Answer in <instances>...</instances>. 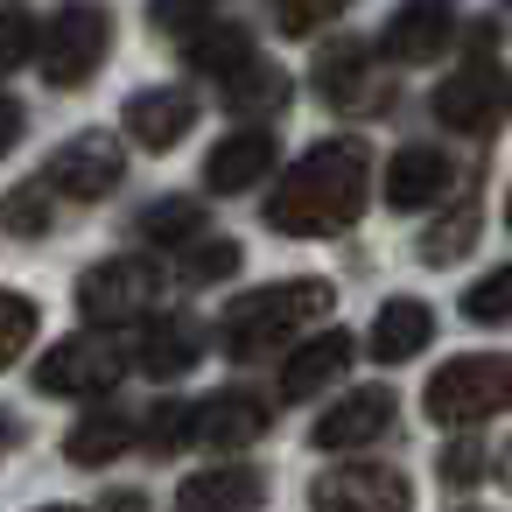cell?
Returning <instances> with one entry per match:
<instances>
[{
	"label": "cell",
	"mask_w": 512,
	"mask_h": 512,
	"mask_svg": "<svg viewBox=\"0 0 512 512\" xmlns=\"http://www.w3.org/2000/svg\"><path fill=\"white\" fill-rule=\"evenodd\" d=\"M505 407H512V351L449 358L421 393V414L442 421V428H463V421H484V414H505Z\"/></svg>",
	"instance_id": "3"
},
{
	"label": "cell",
	"mask_w": 512,
	"mask_h": 512,
	"mask_svg": "<svg viewBox=\"0 0 512 512\" xmlns=\"http://www.w3.org/2000/svg\"><path fill=\"white\" fill-rule=\"evenodd\" d=\"M365 183H372L365 141H316V148L288 169V183L267 197V225L288 232V239L344 232V225L365 211Z\"/></svg>",
	"instance_id": "1"
},
{
	"label": "cell",
	"mask_w": 512,
	"mask_h": 512,
	"mask_svg": "<svg viewBox=\"0 0 512 512\" xmlns=\"http://www.w3.org/2000/svg\"><path fill=\"white\" fill-rule=\"evenodd\" d=\"M22 127H29V120H22V106H15L8 92H0V155H8V148L22 141Z\"/></svg>",
	"instance_id": "35"
},
{
	"label": "cell",
	"mask_w": 512,
	"mask_h": 512,
	"mask_svg": "<svg viewBox=\"0 0 512 512\" xmlns=\"http://www.w3.org/2000/svg\"><path fill=\"white\" fill-rule=\"evenodd\" d=\"M477 463H484V449H477V442H449V449H442V484H449V491L477 484Z\"/></svg>",
	"instance_id": "33"
},
{
	"label": "cell",
	"mask_w": 512,
	"mask_h": 512,
	"mask_svg": "<svg viewBox=\"0 0 512 512\" xmlns=\"http://www.w3.org/2000/svg\"><path fill=\"white\" fill-rule=\"evenodd\" d=\"M274 155H281V148H274V134H267V127H239L232 141H218V148H211L204 183H211L218 197H239L246 183H260V176L274 169Z\"/></svg>",
	"instance_id": "12"
},
{
	"label": "cell",
	"mask_w": 512,
	"mask_h": 512,
	"mask_svg": "<svg viewBox=\"0 0 512 512\" xmlns=\"http://www.w3.org/2000/svg\"><path fill=\"white\" fill-rule=\"evenodd\" d=\"M456 29V0H400L386 22V57L393 64H428Z\"/></svg>",
	"instance_id": "10"
},
{
	"label": "cell",
	"mask_w": 512,
	"mask_h": 512,
	"mask_svg": "<svg viewBox=\"0 0 512 512\" xmlns=\"http://www.w3.org/2000/svg\"><path fill=\"white\" fill-rule=\"evenodd\" d=\"M197 435L218 442V449H246L253 435H267V407H260V393H239V386L211 393V400L197 407Z\"/></svg>",
	"instance_id": "17"
},
{
	"label": "cell",
	"mask_w": 512,
	"mask_h": 512,
	"mask_svg": "<svg viewBox=\"0 0 512 512\" xmlns=\"http://www.w3.org/2000/svg\"><path fill=\"white\" fill-rule=\"evenodd\" d=\"M155 288H162L155 260L120 253V260H99L78 274V309H85V323H134L155 302Z\"/></svg>",
	"instance_id": "5"
},
{
	"label": "cell",
	"mask_w": 512,
	"mask_h": 512,
	"mask_svg": "<svg viewBox=\"0 0 512 512\" xmlns=\"http://www.w3.org/2000/svg\"><path fill=\"white\" fill-rule=\"evenodd\" d=\"M316 92L337 106V113H358L372 99V50L365 43H330L316 57Z\"/></svg>",
	"instance_id": "18"
},
{
	"label": "cell",
	"mask_w": 512,
	"mask_h": 512,
	"mask_svg": "<svg viewBox=\"0 0 512 512\" xmlns=\"http://www.w3.org/2000/svg\"><path fill=\"white\" fill-rule=\"evenodd\" d=\"M50 225V183H29V190H15L8 204H0V232H22V239H36Z\"/></svg>",
	"instance_id": "29"
},
{
	"label": "cell",
	"mask_w": 512,
	"mask_h": 512,
	"mask_svg": "<svg viewBox=\"0 0 512 512\" xmlns=\"http://www.w3.org/2000/svg\"><path fill=\"white\" fill-rule=\"evenodd\" d=\"M505 8H512V0H505Z\"/></svg>",
	"instance_id": "38"
},
{
	"label": "cell",
	"mask_w": 512,
	"mask_h": 512,
	"mask_svg": "<svg viewBox=\"0 0 512 512\" xmlns=\"http://www.w3.org/2000/svg\"><path fill=\"white\" fill-rule=\"evenodd\" d=\"M197 358H204V330H197L190 316H155L148 337H141V358H134V365H141L148 379H183Z\"/></svg>",
	"instance_id": "16"
},
{
	"label": "cell",
	"mask_w": 512,
	"mask_h": 512,
	"mask_svg": "<svg viewBox=\"0 0 512 512\" xmlns=\"http://www.w3.org/2000/svg\"><path fill=\"white\" fill-rule=\"evenodd\" d=\"M407 498H414V484L400 470H379V463L316 477V505H407Z\"/></svg>",
	"instance_id": "19"
},
{
	"label": "cell",
	"mask_w": 512,
	"mask_h": 512,
	"mask_svg": "<svg viewBox=\"0 0 512 512\" xmlns=\"http://www.w3.org/2000/svg\"><path fill=\"white\" fill-rule=\"evenodd\" d=\"M505 225H512V197H505Z\"/></svg>",
	"instance_id": "37"
},
{
	"label": "cell",
	"mask_w": 512,
	"mask_h": 512,
	"mask_svg": "<svg viewBox=\"0 0 512 512\" xmlns=\"http://www.w3.org/2000/svg\"><path fill=\"white\" fill-rule=\"evenodd\" d=\"M106 50H113V22H106V8H64L57 22H50V36H43V78L57 85V92H78V85H92V71L106 64Z\"/></svg>",
	"instance_id": "4"
},
{
	"label": "cell",
	"mask_w": 512,
	"mask_h": 512,
	"mask_svg": "<svg viewBox=\"0 0 512 512\" xmlns=\"http://www.w3.org/2000/svg\"><path fill=\"white\" fill-rule=\"evenodd\" d=\"M120 120H127V134H134V148L169 155V148L197 127V99H190L183 85H155V92H134Z\"/></svg>",
	"instance_id": "8"
},
{
	"label": "cell",
	"mask_w": 512,
	"mask_h": 512,
	"mask_svg": "<svg viewBox=\"0 0 512 512\" xmlns=\"http://www.w3.org/2000/svg\"><path fill=\"white\" fill-rule=\"evenodd\" d=\"M120 176H127V148L113 134H71L50 155V169H43V183L64 190V197H78V204H99Z\"/></svg>",
	"instance_id": "7"
},
{
	"label": "cell",
	"mask_w": 512,
	"mask_h": 512,
	"mask_svg": "<svg viewBox=\"0 0 512 512\" xmlns=\"http://www.w3.org/2000/svg\"><path fill=\"white\" fill-rule=\"evenodd\" d=\"M330 281H274V288H253L225 309V344L232 358H260L274 344H288L309 316H330Z\"/></svg>",
	"instance_id": "2"
},
{
	"label": "cell",
	"mask_w": 512,
	"mask_h": 512,
	"mask_svg": "<svg viewBox=\"0 0 512 512\" xmlns=\"http://www.w3.org/2000/svg\"><path fill=\"white\" fill-rule=\"evenodd\" d=\"M204 8H211V0H155V22H162V29H183V22H197Z\"/></svg>",
	"instance_id": "34"
},
{
	"label": "cell",
	"mask_w": 512,
	"mask_h": 512,
	"mask_svg": "<svg viewBox=\"0 0 512 512\" xmlns=\"http://www.w3.org/2000/svg\"><path fill=\"white\" fill-rule=\"evenodd\" d=\"M127 442H134V414H120V407H92V414L64 435V456H71V463H113Z\"/></svg>",
	"instance_id": "20"
},
{
	"label": "cell",
	"mask_w": 512,
	"mask_h": 512,
	"mask_svg": "<svg viewBox=\"0 0 512 512\" xmlns=\"http://www.w3.org/2000/svg\"><path fill=\"white\" fill-rule=\"evenodd\" d=\"M470 246H477V190H470V197H456V204L421 232V260H428V267H456Z\"/></svg>",
	"instance_id": "23"
},
{
	"label": "cell",
	"mask_w": 512,
	"mask_h": 512,
	"mask_svg": "<svg viewBox=\"0 0 512 512\" xmlns=\"http://www.w3.org/2000/svg\"><path fill=\"white\" fill-rule=\"evenodd\" d=\"M498 92H505V78L491 71V64H463L442 92H435V120L442 127H491V113H498Z\"/></svg>",
	"instance_id": "14"
},
{
	"label": "cell",
	"mask_w": 512,
	"mask_h": 512,
	"mask_svg": "<svg viewBox=\"0 0 512 512\" xmlns=\"http://www.w3.org/2000/svg\"><path fill=\"white\" fill-rule=\"evenodd\" d=\"M36 323H43V316H36V302H29V295L0 288V372H8V365L36 344Z\"/></svg>",
	"instance_id": "26"
},
{
	"label": "cell",
	"mask_w": 512,
	"mask_h": 512,
	"mask_svg": "<svg viewBox=\"0 0 512 512\" xmlns=\"http://www.w3.org/2000/svg\"><path fill=\"white\" fill-rule=\"evenodd\" d=\"M428 337H435V309L414 302V295H400V302H386V309L372 316L365 351H372L379 365H407L414 351H428Z\"/></svg>",
	"instance_id": "13"
},
{
	"label": "cell",
	"mask_w": 512,
	"mask_h": 512,
	"mask_svg": "<svg viewBox=\"0 0 512 512\" xmlns=\"http://www.w3.org/2000/svg\"><path fill=\"white\" fill-rule=\"evenodd\" d=\"M456 190V162L442 155V148H428V141H414V148H400L393 162H386V204L393 211H428V204H442Z\"/></svg>",
	"instance_id": "9"
},
{
	"label": "cell",
	"mask_w": 512,
	"mask_h": 512,
	"mask_svg": "<svg viewBox=\"0 0 512 512\" xmlns=\"http://www.w3.org/2000/svg\"><path fill=\"white\" fill-rule=\"evenodd\" d=\"M190 435H197V407L162 400V407L148 414V442H155V449H176V442H190Z\"/></svg>",
	"instance_id": "32"
},
{
	"label": "cell",
	"mask_w": 512,
	"mask_h": 512,
	"mask_svg": "<svg viewBox=\"0 0 512 512\" xmlns=\"http://www.w3.org/2000/svg\"><path fill=\"white\" fill-rule=\"evenodd\" d=\"M183 57H190V71H211V78H225V71H239V64L253 57V36H246L239 22H204V29H190Z\"/></svg>",
	"instance_id": "22"
},
{
	"label": "cell",
	"mask_w": 512,
	"mask_h": 512,
	"mask_svg": "<svg viewBox=\"0 0 512 512\" xmlns=\"http://www.w3.org/2000/svg\"><path fill=\"white\" fill-rule=\"evenodd\" d=\"M197 232H204V204H190V197H162V204L141 211V239L148 246H190Z\"/></svg>",
	"instance_id": "25"
},
{
	"label": "cell",
	"mask_w": 512,
	"mask_h": 512,
	"mask_svg": "<svg viewBox=\"0 0 512 512\" xmlns=\"http://www.w3.org/2000/svg\"><path fill=\"white\" fill-rule=\"evenodd\" d=\"M225 274H239V246L197 232V239L183 246V281H225Z\"/></svg>",
	"instance_id": "28"
},
{
	"label": "cell",
	"mask_w": 512,
	"mask_h": 512,
	"mask_svg": "<svg viewBox=\"0 0 512 512\" xmlns=\"http://www.w3.org/2000/svg\"><path fill=\"white\" fill-rule=\"evenodd\" d=\"M176 498H183V505H197V512H204V505H260V498H267V484H260L246 463H218V470H190Z\"/></svg>",
	"instance_id": "21"
},
{
	"label": "cell",
	"mask_w": 512,
	"mask_h": 512,
	"mask_svg": "<svg viewBox=\"0 0 512 512\" xmlns=\"http://www.w3.org/2000/svg\"><path fill=\"white\" fill-rule=\"evenodd\" d=\"M15 442H22V421H15V414H0V449H15Z\"/></svg>",
	"instance_id": "36"
},
{
	"label": "cell",
	"mask_w": 512,
	"mask_h": 512,
	"mask_svg": "<svg viewBox=\"0 0 512 512\" xmlns=\"http://www.w3.org/2000/svg\"><path fill=\"white\" fill-rule=\"evenodd\" d=\"M463 316H470V323H484V330L512 323V267H491V274L463 295Z\"/></svg>",
	"instance_id": "27"
},
{
	"label": "cell",
	"mask_w": 512,
	"mask_h": 512,
	"mask_svg": "<svg viewBox=\"0 0 512 512\" xmlns=\"http://www.w3.org/2000/svg\"><path fill=\"white\" fill-rule=\"evenodd\" d=\"M29 57H36V22L22 8H0V78L22 71Z\"/></svg>",
	"instance_id": "31"
},
{
	"label": "cell",
	"mask_w": 512,
	"mask_h": 512,
	"mask_svg": "<svg viewBox=\"0 0 512 512\" xmlns=\"http://www.w3.org/2000/svg\"><path fill=\"white\" fill-rule=\"evenodd\" d=\"M225 99H232V113H274L281 99H288V78L274 71V64H239V71H225Z\"/></svg>",
	"instance_id": "24"
},
{
	"label": "cell",
	"mask_w": 512,
	"mask_h": 512,
	"mask_svg": "<svg viewBox=\"0 0 512 512\" xmlns=\"http://www.w3.org/2000/svg\"><path fill=\"white\" fill-rule=\"evenodd\" d=\"M344 8H351V0H274L281 36H316V29H330Z\"/></svg>",
	"instance_id": "30"
},
{
	"label": "cell",
	"mask_w": 512,
	"mask_h": 512,
	"mask_svg": "<svg viewBox=\"0 0 512 512\" xmlns=\"http://www.w3.org/2000/svg\"><path fill=\"white\" fill-rule=\"evenodd\" d=\"M393 393L386 386H358L351 400H337L323 421H316V449H358V442H372V435H386L393 428Z\"/></svg>",
	"instance_id": "11"
},
{
	"label": "cell",
	"mask_w": 512,
	"mask_h": 512,
	"mask_svg": "<svg viewBox=\"0 0 512 512\" xmlns=\"http://www.w3.org/2000/svg\"><path fill=\"white\" fill-rule=\"evenodd\" d=\"M351 351H358V344H351L344 330H323V337H309V344H302V351L281 365V393H288V400H309V393L337 386V379L351 372Z\"/></svg>",
	"instance_id": "15"
},
{
	"label": "cell",
	"mask_w": 512,
	"mask_h": 512,
	"mask_svg": "<svg viewBox=\"0 0 512 512\" xmlns=\"http://www.w3.org/2000/svg\"><path fill=\"white\" fill-rule=\"evenodd\" d=\"M127 379V351H113L106 337H64L57 351H43L36 386L43 393H71V400H99Z\"/></svg>",
	"instance_id": "6"
}]
</instances>
